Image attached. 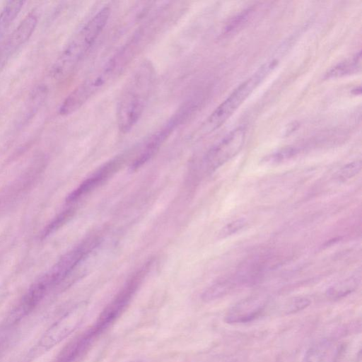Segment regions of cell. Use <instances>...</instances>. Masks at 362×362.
I'll use <instances>...</instances> for the list:
<instances>
[{"label": "cell", "mask_w": 362, "mask_h": 362, "mask_svg": "<svg viewBox=\"0 0 362 362\" xmlns=\"http://www.w3.org/2000/svg\"><path fill=\"white\" fill-rule=\"evenodd\" d=\"M155 80V69L148 60L141 62L128 78L117 106V123L122 133L130 132L141 118Z\"/></svg>", "instance_id": "6da1fadb"}, {"label": "cell", "mask_w": 362, "mask_h": 362, "mask_svg": "<svg viewBox=\"0 0 362 362\" xmlns=\"http://www.w3.org/2000/svg\"><path fill=\"white\" fill-rule=\"evenodd\" d=\"M137 45L131 40L76 87L59 107L60 115L66 116L75 112L115 80L133 59Z\"/></svg>", "instance_id": "7a4b0ae2"}, {"label": "cell", "mask_w": 362, "mask_h": 362, "mask_svg": "<svg viewBox=\"0 0 362 362\" xmlns=\"http://www.w3.org/2000/svg\"><path fill=\"white\" fill-rule=\"evenodd\" d=\"M110 15V8L103 7L74 35L52 68L53 78L64 79L76 70L105 28Z\"/></svg>", "instance_id": "3957f363"}, {"label": "cell", "mask_w": 362, "mask_h": 362, "mask_svg": "<svg viewBox=\"0 0 362 362\" xmlns=\"http://www.w3.org/2000/svg\"><path fill=\"white\" fill-rule=\"evenodd\" d=\"M276 64V60L267 62L250 78L240 84L206 118L199 129V133L209 134L218 129L235 112Z\"/></svg>", "instance_id": "277c9868"}, {"label": "cell", "mask_w": 362, "mask_h": 362, "mask_svg": "<svg viewBox=\"0 0 362 362\" xmlns=\"http://www.w3.org/2000/svg\"><path fill=\"white\" fill-rule=\"evenodd\" d=\"M197 107V102L194 100L185 104L160 129L152 134L132 163V170L139 168L151 159L175 129L187 119Z\"/></svg>", "instance_id": "5b68a950"}, {"label": "cell", "mask_w": 362, "mask_h": 362, "mask_svg": "<svg viewBox=\"0 0 362 362\" xmlns=\"http://www.w3.org/2000/svg\"><path fill=\"white\" fill-rule=\"evenodd\" d=\"M245 134L244 127H238L211 147L205 157L207 166L214 170L237 155L244 145Z\"/></svg>", "instance_id": "8992f818"}, {"label": "cell", "mask_w": 362, "mask_h": 362, "mask_svg": "<svg viewBox=\"0 0 362 362\" xmlns=\"http://www.w3.org/2000/svg\"><path fill=\"white\" fill-rule=\"evenodd\" d=\"M86 310V306L82 304L64 315L44 334L40 345L49 349L68 337L82 322Z\"/></svg>", "instance_id": "52a82bcc"}, {"label": "cell", "mask_w": 362, "mask_h": 362, "mask_svg": "<svg viewBox=\"0 0 362 362\" xmlns=\"http://www.w3.org/2000/svg\"><path fill=\"white\" fill-rule=\"evenodd\" d=\"M91 243H83L64 255L54 267L45 274L52 286L59 284L76 267L86 252L89 251Z\"/></svg>", "instance_id": "ba28073f"}, {"label": "cell", "mask_w": 362, "mask_h": 362, "mask_svg": "<svg viewBox=\"0 0 362 362\" xmlns=\"http://www.w3.org/2000/svg\"><path fill=\"white\" fill-rule=\"evenodd\" d=\"M266 307V300L260 296H252L240 300L226 313L224 320L228 324L246 323L261 315Z\"/></svg>", "instance_id": "9c48e42d"}, {"label": "cell", "mask_w": 362, "mask_h": 362, "mask_svg": "<svg viewBox=\"0 0 362 362\" xmlns=\"http://www.w3.org/2000/svg\"><path fill=\"white\" fill-rule=\"evenodd\" d=\"M37 17L35 14H29L19 23L2 46L0 52V64L30 39L37 25Z\"/></svg>", "instance_id": "30bf717a"}, {"label": "cell", "mask_w": 362, "mask_h": 362, "mask_svg": "<svg viewBox=\"0 0 362 362\" xmlns=\"http://www.w3.org/2000/svg\"><path fill=\"white\" fill-rule=\"evenodd\" d=\"M122 163V157H117L105 163L91 176L85 180L77 188L72 191L66 197V201L71 202L77 200L87 192L95 188L114 174L120 168Z\"/></svg>", "instance_id": "8fae6325"}, {"label": "cell", "mask_w": 362, "mask_h": 362, "mask_svg": "<svg viewBox=\"0 0 362 362\" xmlns=\"http://www.w3.org/2000/svg\"><path fill=\"white\" fill-rule=\"evenodd\" d=\"M51 288L52 287L45 276L35 281L23 296L12 314L11 320L16 321L28 314L42 300Z\"/></svg>", "instance_id": "7c38bea8"}, {"label": "cell", "mask_w": 362, "mask_h": 362, "mask_svg": "<svg viewBox=\"0 0 362 362\" xmlns=\"http://www.w3.org/2000/svg\"><path fill=\"white\" fill-rule=\"evenodd\" d=\"M25 1H10L0 13V40H1L11 25L21 12Z\"/></svg>", "instance_id": "4fadbf2b"}, {"label": "cell", "mask_w": 362, "mask_h": 362, "mask_svg": "<svg viewBox=\"0 0 362 362\" xmlns=\"http://www.w3.org/2000/svg\"><path fill=\"white\" fill-rule=\"evenodd\" d=\"M258 7H249L231 18L223 28L224 35H231L244 28L255 17Z\"/></svg>", "instance_id": "5bb4252c"}, {"label": "cell", "mask_w": 362, "mask_h": 362, "mask_svg": "<svg viewBox=\"0 0 362 362\" xmlns=\"http://www.w3.org/2000/svg\"><path fill=\"white\" fill-rule=\"evenodd\" d=\"M359 284V276H350L329 287L326 291V295L332 299H339L345 297L354 292L358 288Z\"/></svg>", "instance_id": "9a60e30c"}, {"label": "cell", "mask_w": 362, "mask_h": 362, "mask_svg": "<svg viewBox=\"0 0 362 362\" xmlns=\"http://www.w3.org/2000/svg\"><path fill=\"white\" fill-rule=\"evenodd\" d=\"M361 52H359L351 59L338 64L326 74V77L329 78L341 77L360 71L361 63Z\"/></svg>", "instance_id": "2e32d148"}, {"label": "cell", "mask_w": 362, "mask_h": 362, "mask_svg": "<svg viewBox=\"0 0 362 362\" xmlns=\"http://www.w3.org/2000/svg\"><path fill=\"white\" fill-rule=\"evenodd\" d=\"M235 286L233 281L229 279L220 280L210 287L203 293L202 298L205 301H211L227 295Z\"/></svg>", "instance_id": "e0dca14e"}, {"label": "cell", "mask_w": 362, "mask_h": 362, "mask_svg": "<svg viewBox=\"0 0 362 362\" xmlns=\"http://www.w3.org/2000/svg\"><path fill=\"white\" fill-rule=\"evenodd\" d=\"M329 351V344L322 341L311 346L300 362H326Z\"/></svg>", "instance_id": "ac0fdd59"}, {"label": "cell", "mask_w": 362, "mask_h": 362, "mask_svg": "<svg viewBox=\"0 0 362 362\" xmlns=\"http://www.w3.org/2000/svg\"><path fill=\"white\" fill-rule=\"evenodd\" d=\"M361 160H354L344 165L339 171L337 178L339 181L349 180L356 175L361 170Z\"/></svg>", "instance_id": "d6986e66"}, {"label": "cell", "mask_w": 362, "mask_h": 362, "mask_svg": "<svg viewBox=\"0 0 362 362\" xmlns=\"http://www.w3.org/2000/svg\"><path fill=\"white\" fill-rule=\"evenodd\" d=\"M247 223V221L245 218H240L232 221L222 228L219 233V237L223 238L230 236L243 229Z\"/></svg>", "instance_id": "ffe728a7"}, {"label": "cell", "mask_w": 362, "mask_h": 362, "mask_svg": "<svg viewBox=\"0 0 362 362\" xmlns=\"http://www.w3.org/2000/svg\"><path fill=\"white\" fill-rule=\"evenodd\" d=\"M296 153V149L295 148L286 147L269 156L266 161L271 163H278L291 158Z\"/></svg>", "instance_id": "44dd1931"}, {"label": "cell", "mask_w": 362, "mask_h": 362, "mask_svg": "<svg viewBox=\"0 0 362 362\" xmlns=\"http://www.w3.org/2000/svg\"><path fill=\"white\" fill-rule=\"evenodd\" d=\"M310 300L305 297H297L291 300L286 305L285 312L292 314L303 310L310 304Z\"/></svg>", "instance_id": "7402d4cb"}, {"label": "cell", "mask_w": 362, "mask_h": 362, "mask_svg": "<svg viewBox=\"0 0 362 362\" xmlns=\"http://www.w3.org/2000/svg\"><path fill=\"white\" fill-rule=\"evenodd\" d=\"M71 211L70 210L65 211L60 214L55 219L51 222L44 230V235L49 234L53 230L59 228L66 220L70 216Z\"/></svg>", "instance_id": "603a6c76"}]
</instances>
